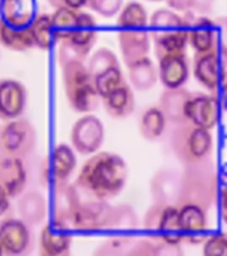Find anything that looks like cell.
I'll return each mask as SVG.
<instances>
[{"label":"cell","mask_w":227,"mask_h":256,"mask_svg":"<svg viewBox=\"0 0 227 256\" xmlns=\"http://www.w3.org/2000/svg\"><path fill=\"white\" fill-rule=\"evenodd\" d=\"M54 192L52 222L80 234L103 231L112 208L107 200L96 198L75 182Z\"/></svg>","instance_id":"6da1fadb"},{"label":"cell","mask_w":227,"mask_h":256,"mask_svg":"<svg viewBox=\"0 0 227 256\" xmlns=\"http://www.w3.org/2000/svg\"><path fill=\"white\" fill-rule=\"evenodd\" d=\"M128 167L122 156L112 152H96L80 168L75 183L103 200H111L123 191Z\"/></svg>","instance_id":"7a4b0ae2"},{"label":"cell","mask_w":227,"mask_h":256,"mask_svg":"<svg viewBox=\"0 0 227 256\" xmlns=\"http://www.w3.org/2000/svg\"><path fill=\"white\" fill-rule=\"evenodd\" d=\"M150 18L143 4L130 0L122 8L116 19L118 43L124 64L148 56L151 47Z\"/></svg>","instance_id":"3957f363"},{"label":"cell","mask_w":227,"mask_h":256,"mask_svg":"<svg viewBox=\"0 0 227 256\" xmlns=\"http://www.w3.org/2000/svg\"><path fill=\"white\" fill-rule=\"evenodd\" d=\"M194 14L180 15L171 8H158L150 18V36L156 59L171 54H186L190 23Z\"/></svg>","instance_id":"277c9868"},{"label":"cell","mask_w":227,"mask_h":256,"mask_svg":"<svg viewBox=\"0 0 227 256\" xmlns=\"http://www.w3.org/2000/svg\"><path fill=\"white\" fill-rule=\"evenodd\" d=\"M216 191L218 174L211 160L186 166L180 171V190L176 207L195 206L208 212L215 203Z\"/></svg>","instance_id":"5b68a950"},{"label":"cell","mask_w":227,"mask_h":256,"mask_svg":"<svg viewBox=\"0 0 227 256\" xmlns=\"http://www.w3.org/2000/svg\"><path fill=\"white\" fill-rule=\"evenodd\" d=\"M64 95L72 111L91 114L99 106L100 95L84 62H68L60 66Z\"/></svg>","instance_id":"8992f818"},{"label":"cell","mask_w":227,"mask_h":256,"mask_svg":"<svg viewBox=\"0 0 227 256\" xmlns=\"http://www.w3.org/2000/svg\"><path fill=\"white\" fill-rule=\"evenodd\" d=\"M170 148L183 167L202 163L212 154V134L191 123L178 124L170 134Z\"/></svg>","instance_id":"52a82bcc"},{"label":"cell","mask_w":227,"mask_h":256,"mask_svg":"<svg viewBox=\"0 0 227 256\" xmlns=\"http://www.w3.org/2000/svg\"><path fill=\"white\" fill-rule=\"evenodd\" d=\"M36 143L38 134L35 127L26 118L0 124V156L27 159L35 151Z\"/></svg>","instance_id":"ba28073f"},{"label":"cell","mask_w":227,"mask_h":256,"mask_svg":"<svg viewBox=\"0 0 227 256\" xmlns=\"http://www.w3.org/2000/svg\"><path fill=\"white\" fill-rule=\"evenodd\" d=\"M143 227L155 243L182 244L183 236L179 224V207L152 203L146 211Z\"/></svg>","instance_id":"9c48e42d"},{"label":"cell","mask_w":227,"mask_h":256,"mask_svg":"<svg viewBox=\"0 0 227 256\" xmlns=\"http://www.w3.org/2000/svg\"><path fill=\"white\" fill-rule=\"evenodd\" d=\"M87 68L95 83L96 90L99 92L100 99H103L112 90H115L126 82L118 56L114 54V51L106 47L96 50L90 56Z\"/></svg>","instance_id":"30bf717a"},{"label":"cell","mask_w":227,"mask_h":256,"mask_svg":"<svg viewBox=\"0 0 227 256\" xmlns=\"http://www.w3.org/2000/svg\"><path fill=\"white\" fill-rule=\"evenodd\" d=\"M139 231V218L136 211L128 204L112 206L111 212L103 227L107 242L116 247H131L136 242Z\"/></svg>","instance_id":"8fae6325"},{"label":"cell","mask_w":227,"mask_h":256,"mask_svg":"<svg viewBox=\"0 0 227 256\" xmlns=\"http://www.w3.org/2000/svg\"><path fill=\"white\" fill-rule=\"evenodd\" d=\"M75 168V150L68 144H58L42 164V182L44 186L51 187L55 191L70 184V178Z\"/></svg>","instance_id":"7c38bea8"},{"label":"cell","mask_w":227,"mask_h":256,"mask_svg":"<svg viewBox=\"0 0 227 256\" xmlns=\"http://www.w3.org/2000/svg\"><path fill=\"white\" fill-rule=\"evenodd\" d=\"M194 78L196 82L211 94L219 91L227 75V55L211 50L198 52L194 56Z\"/></svg>","instance_id":"4fadbf2b"},{"label":"cell","mask_w":227,"mask_h":256,"mask_svg":"<svg viewBox=\"0 0 227 256\" xmlns=\"http://www.w3.org/2000/svg\"><path fill=\"white\" fill-rule=\"evenodd\" d=\"M0 244L4 256H30L35 248V235L32 227L16 218L0 224Z\"/></svg>","instance_id":"5bb4252c"},{"label":"cell","mask_w":227,"mask_h":256,"mask_svg":"<svg viewBox=\"0 0 227 256\" xmlns=\"http://www.w3.org/2000/svg\"><path fill=\"white\" fill-rule=\"evenodd\" d=\"M71 147L80 155H94L99 152L104 142V126L99 118L86 114L72 124L70 132Z\"/></svg>","instance_id":"9a60e30c"},{"label":"cell","mask_w":227,"mask_h":256,"mask_svg":"<svg viewBox=\"0 0 227 256\" xmlns=\"http://www.w3.org/2000/svg\"><path fill=\"white\" fill-rule=\"evenodd\" d=\"M28 171L24 160L0 156V195L16 199L26 192Z\"/></svg>","instance_id":"2e32d148"},{"label":"cell","mask_w":227,"mask_h":256,"mask_svg":"<svg viewBox=\"0 0 227 256\" xmlns=\"http://www.w3.org/2000/svg\"><path fill=\"white\" fill-rule=\"evenodd\" d=\"M220 102L214 94H192L187 110L188 123L211 131L219 122Z\"/></svg>","instance_id":"e0dca14e"},{"label":"cell","mask_w":227,"mask_h":256,"mask_svg":"<svg viewBox=\"0 0 227 256\" xmlns=\"http://www.w3.org/2000/svg\"><path fill=\"white\" fill-rule=\"evenodd\" d=\"M28 100L27 88L15 79L0 80V119L4 122L22 118Z\"/></svg>","instance_id":"ac0fdd59"},{"label":"cell","mask_w":227,"mask_h":256,"mask_svg":"<svg viewBox=\"0 0 227 256\" xmlns=\"http://www.w3.org/2000/svg\"><path fill=\"white\" fill-rule=\"evenodd\" d=\"M39 256H72V231L52 222L40 230Z\"/></svg>","instance_id":"d6986e66"},{"label":"cell","mask_w":227,"mask_h":256,"mask_svg":"<svg viewBox=\"0 0 227 256\" xmlns=\"http://www.w3.org/2000/svg\"><path fill=\"white\" fill-rule=\"evenodd\" d=\"M179 224L183 243L203 244L208 238L207 212L195 206L179 207Z\"/></svg>","instance_id":"ffe728a7"},{"label":"cell","mask_w":227,"mask_h":256,"mask_svg":"<svg viewBox=\"0 0 227 256\" xmlns=\"http://www.w3.org/2000/svg\"><path fill=\"white\" fill-rule=\"evenodd\" d=\"M158 74L164 90L182 88L190 76V63L186 54H171L158 59Z\"/></svg>","instance_id":"44dd1931"},{"label":"cell","mask_w":227,"mask_h":256,"mask_svg":"<svg viewBox=\"0 0 227 256\" xmlns=\"http://www.w3.org/2000/svg\"><path fill=\"white\" fill-rule=\"evenodd\" d=\"M180 190V172L171 168H162L150 180V194L154 203L176 206Z\"/></svg>","instance_id":"7402d4cb"},{"label":"cell","mask_w":227,"mask_h":256,"mask_svg":"<svg viewBox=\"0 0 227 256\" xmlns=\"http://www.w3.org/2000/svg\"><path fill=\"white\" fill-rule=\"evenodd\" d=\"M98 30L99 28L95 18L88 12L80 11L75 30L70 36V39L64 40V43H67L84 62L98 40Z\"/></svg>","instance_id":"603a6c76"},{"label":"cell","mask_w":227,"mask_h":256,"mask_svg":"<svg viewBox=\"0 0 227 256\" xmlns=\"http://www.w3.org/2000/svg\"><path fill=\"white\" fill-rule=\"evenodd\" d=\"M38 14L36 0H0V20L10 27H31Z\"/></svg>","instance_id":"cb8c5ba5"},{"label":"cell","mask_w":227,"mask_h":256,"mask_svg":"<svg viewBox=\"0 0 227 256\" xmlns=\"http://www.w3.org/2000/svg\"><path fill=\"white\" fill-rule=\"evenodd\" d=\"M192 92L184 87L175 90H164L160 94L159 107L162 108L168 123L178 126V124L188 123L187 110Z\"/></svg>","instance_id":"d4e9b609"},{"label":"cell","mask_w":227,"mask_h":256,"mask_svg":"<svg viewBox=\"0 0 227 256\" xmlns=\"http://www.w3.org/2000/svg\"><path fill=\"white\" fill-rule=\"evenodd\" d=\"M104 111L110 118L116 120L127 119L135 111V95H134V88L124 82L119 87L112 90L110 94L104 96L103 99Z\"/></svg>","instance_id":"484cf974"},{"label":"cell","mask_w":227,"mask_h":256,"mask_svg":"<svg viewBox=\"0 0 227 256\" xmlns=\"http://www.w3.org/2000/svg\"><path fill=\"white\" fill-rule=\"evenodd\" d=\"M18 214L31 227L43 223L47 216V200L38 190L26 191L18 198Z\"/></svg>","instance_id":"4316f807"},{"label":"cell","mask_w":227,"mask_h":256,"mask_svg":"<svg viewBox=\"0 0 227 256\" xmlns=\"http://www.w3.org/2000/svg\"><path fill=\"white\" fill-rule=\"evenodd\" d=\"M215 42V20L208 16H192L188 34V44L198 52H207L214 50Z\"/></svg>","instance_id":"83f0119b"},{"label":"cell","mask_w":227,"mask_h":256,"mask_svg":"<svg viewBox=\"0 0 227 256\" xmlns=\"http://www.w3.org/2000/svg\"><path fill=\"white\" fill-rule=\"evenodd\" d=\"M126 66H127L128 80L134 90L146 92L155 87L156 82L159 79V74L154 62L148 56Z\"/></svg>","instance_id":"f1b7e54d"},{"label":"cell","mask_w":227,"mask_h":256,"mask_svg":"<svg viewBox=\"0 0 227 256\" xmlns=\"http://www.w3.org/2000/svg\"><path fill=\"white\" fill-rule=\"evenodd\" d=\"M167 119L159 106H150L139 116V134L147 142H158L164 135Z\"/></svg>","instance_id":"f546056e"},{"label":"cell","mask_w":227,"mask_h":256,"mask_svg":"<svg viewBox=\"0 0 227 256\" xmlns=\"http://www.w3.org/2000/svg\"><path fill=\"white\" fill-rule=\"evenodd\" d=\"M0 46L10 51L27 52L35 47L31 30H19L7 26L0 20Z\"/></svg>","instance_id":"4dcf8cb0"},{"label":"cell","mask_w":227,"mask_h":256,"mask_svg":"<svg viewBox=\"0 0 227 256\" xmlns=\"http://www.w3.org/2000/svg\"><path fill=\"white\" fill-rule=\"evenodd\" d=\"M31 34L34 38L35 47L42 51L51 50L55 44H58L54 27H52V18L50 14H39L31 24Z\"/></svg>","instance_id":"1f68e13d"},{"label":"cell","mask_w":227,"mask_h":256,"mask_svg":"<svg viewBox=\"0 0 227 256\" xmlns=\"http://www.w3.org/2000/svg\"><path fill=\"white\" fill-rule=\"evenodd\" d=\"M79 12L80 10L59 8V10H55L54 14H51L52 27H54L58 43L70 39V36L72 35L76 23H78Z\"/></svg>","instance_id":"d6a6232c"},{"label":"cell","mask_w":227,"mask_h":256,"mask_svg":"<svg viewBox=\"0 0 227 256\" xmlns=\"http://www.w3.org/2000/svg\"><path fill=\"white\" fill-rule=\"evenodd\" d=\"M166 3L176 12H191L194 15L207 16L211 14L215 0H166Z\"/></svg>","instance_id":"836d02e7"},{"label":"cell","mask_w":227,"mask_h":256,"mask_svg":"<svg viewBox=\"0 0 227 256\" xmlns=\"http://www.w3.org/2000/svg\"><path fill=\"white\" fill-rule=\"evenodd\" d=\"M202 256H227V232H216L202 244Z\"/></svg>","instance_id":"e575fe53"},{"label":"cell","mask_w":227,"mask_h":256,"mask_svg":"<svg viewBox=\"0 0 227 256\" xmlns=\"http://www.w3.org/2000/svg\"><path fill=\"white\" fill-rule=\"evenodd\" d=\"M123 3L124 0H88L87 7L102 18L111 19L114 16L119 15L124 6Z\"/></svg>","instance_id":"d590c367"},{"label":"cell","mask_w":227,"mask_h":256,"mask_svg":"<svg viewBox=\"0 0 227 256\" xmlns=\"http://www.w3.org/2000/svg\"><path fill=\"white\" fill-rule=\"evenodd\" d=\"M126 256H155V242L151 239H139L126 252Z\"/></svg>","instance_id":"8d00e7d4"},{"label":"cell","mask_w":227,"mask_h":256,"mask_svg":"<svg viewBox=\"0 0 227 256\" xmlns=\"http://www.w3.org/2000/svg\"><path fill=\"white\" fill-rule=\"evenodd\" d=\"M155 256H184L180 244L155 243Z\"/></svg>","instance_id":"74e56055"},{"label":"cell","mask_w":227,"mask_h":256,"mask_svg":"<svg viewBox=\"0 0 227 256\" xmlns=\"http://www.w3.org/2000/svg\"><path fill=\"white\" fill-rule=\"evenodd\" d=\"M92 256H126V252L123 251V248L116 247L110 242H104L98 248H95V251L92 254Z\"/></svg>","instance_id":"f35d334b"},{"label":"cell","mask_w":227,"mask_h":256,"mask_svg":"<svg viewBox=\"0 0 227 256\" xmlns=\"http://www.w3.org/2000/svg\"><path fill=\"white\" fill-rule=\"evenodd\" d=\"M12 218V207L11 199H8L6 196L0 195V224L6 220Z\"/></svg>","instance_id":"ab89813d"},{"label":"cell","mask_w":227,"mask_h":256,"mask_svg":"<svg viewBox=\"0 0 227 256\" xmlns=\"http://www.w3.org/2000/svg\"><path fill=\"white\" fill-rule=\"evenodd\" d=\"M219 210H220V216L224 224L227 226V186L222 190L219 195Z\"/></svg>","instance_id":"60d3db41"},{"label":"cell","mask_w":227,"mask_h":256,"mask_svg":"<svg viewBox=\"0 0 227 256\" xmlns=\"http://www.w3.org/2000/svg\"><path fill=\"white\" fill-rule=\"evenodd\" d=\"M220 106L223 108L224 111L227 112V75L224 78L223 83L220 86V98H219Z\"/></svg>","instance_id":"b9f144b4"},{"label":"cell","mask_w":227,"mask_h":256,"mask_svg":"<svg viewBox=\"0 0 227 256\" xmlns=\"http://www.w3.org/2000/svg\"><path fill=\"white\" fill-rule=\"evenodd\" d=\"M47 3L50 4L52 8H55V10H59V8H64L63 0H47Z\"/></svg>","instance_id":"7bdbcfd3"},{"label":"cell","mask_w":227,"mask_h":256,"mask_svg":"<svg viewBox=\"0 0 227 256\" xmlns=\"http://www.w3.org/2000/svg\"><path fill=\"white\" fill-rule=\"evenodd\" d=\"M147 2H152V3H159V2H166V0H147Z\"/></svg>","instance_id":"ee69618b"},{"label":"cell","mask_w":227,"mask_h":256,"mask_svg":"<svg viewBox=\"0 0 227 256\" xmlns=\"http://www.w3.org/2000/svg\"><path fill=\"white\" fill-rule=\"evenodd\" d=\"M0 256H4V252H3V248H2V244H0Z\"/></svg>","instance_id":"f6af8a7d"},{"label":"cell","mask_w":227,"mask_h":256,"mask_svg":"<svg viewBox=\"0 0 227 256\" xmlns=\"http://www.w3.org/2000/svg\"><path fill=\"white\" fill-rule=\"evenodd\" d=\"M226 26H227V16H226Z\"/></svg>","instance_id":"bcb514c9"}]
</instances>
